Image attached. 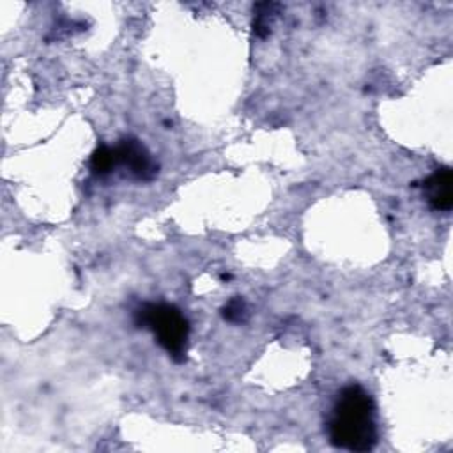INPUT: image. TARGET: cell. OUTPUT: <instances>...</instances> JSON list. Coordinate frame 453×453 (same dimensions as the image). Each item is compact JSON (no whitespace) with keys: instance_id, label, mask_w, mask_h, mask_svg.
Listing matches in <instances>:
<instances>
[{"instance_id":"6da1fadb","label":"cell","mask_w":453,"mask_h":453,"mask_svg":"<svg viewBox=\"0 0 453 453\" xmlns=\"http://www.w3.org/2000/svg\"><path fill=\"white\" fill-rule=\"evenodd\" d=\"M329 439L349 451H370L377 444L375 407L359 386H349L340 395L329 419Z\"/></svg>"},{"instance_id":"7a4b0ae2","label":"cell","mask_w":453,"mask_h":453,"mask_svg":"<svg viewBox=\"0 0 453 453\" xmlns=\"http://www.w3.org/2000/svg\"><path fill=\"white\" fill-rule=\"evenodd\" d=\"M136 324L154 333L157 343L175 359L182 361L188 350L189 324L172 304H143L136 311Z\"/></svg>"},{"instance_id":"3957f363","label":"cell","mask_w":453,"mask_h":453,"mask_svg":"<svg viewBox=\"0 0 453 453\" xmlns=\"http://www.w3.org/2000/svg\"><path fill=\"white\" fill-rule=\"evenodd\" d=\"M117 163L126 166L138 180H152L157 173V165L150 152L134 138H124L117 147Z\"/></svg>"},{"instance_id":"277c9868","label":"cell","mask_w":453,"mask_h":453,"mask_svg":"<svg viewBox=\"0 0 453 453\" xmlns=\"http://www.w3.org/2000/svg\"><path fill=\"white\" fill-rule=\"evenodd\" d=\"M423 191L426 202L435 211H449L453 207V173L449 168L435 170L425 182Z\"/></svg>"},{"instance_id":"5b68a950","label":"cell","mask_w":453,"mask_h":453,"mask_svg":"<svg viewBox=\"0 0 453 453\" xmlns=\"http://www.w3.org/2000/svg\"><path fill=\"white\" fill-rule=\"evenodd\" d=\"M90 166H92L94 173H97V175H106V173H110L115 166H119L115 147H108V145L97 147V149L94 150V154H92Z\"/></svg>"},{"instance_id":"8992f818","label":"cell","mask_w":453,"mask_h":453,"mask_svg":"<svg viewBox=\"0 0 453 453\" xmlns=\"http://www.w3.org/2000/svg\"><path fill=\"white\" fill-rule=\"evenodd\" d=\"M223 317L228 322H242L246 319V304L241 297H235L232 301L226 303V306L223 308Z\"/></svg>"}]
</instances>
